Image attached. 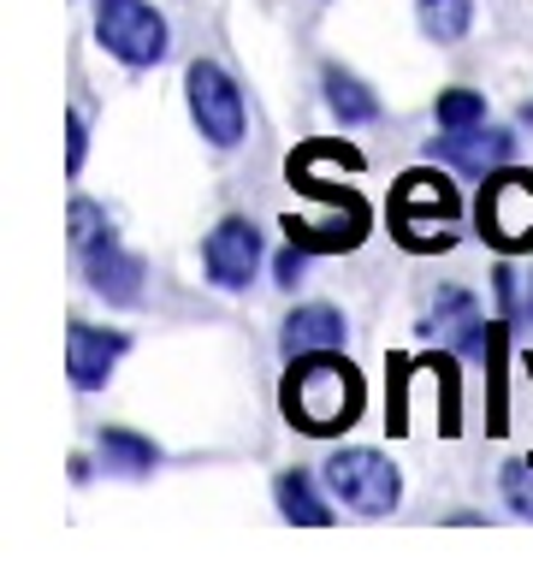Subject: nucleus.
<instances>
[{"label":"nucleus","instance_id":"nucleus-1","mask_svg":"<svg viewBox=\"0 0 533 569\" xmlns=\"http://www.w3.org/2000/svg\"><path fill=\"white\" fill-rule=\"evenodd\" d=\"M284 416L302 433H344V427L362 416V373H355L338 350H314L296 356L291 373H284L279 391Z\"/></svg>","mask_w":533,"mask_h":569},{"label":"nucleus","instance_id":"nucleus-2","mask_svg":"<svg viewBox=\"0 0 533 569\" xmlns=\"http://www.w3.org/2000/svg\"><path fill=\"white\" fill-rule=\"evenodd\" d=\"M326 487L338 492V505L355 510V516H385V510H398V498H403V475L391 457L355 445V451H338L326 462Z\"/></svg>","mask_w":533,"mask_h":569},{"label":"nucleus","instance_id":"nucleus-3","mask_svg":"<svg viewBox=\"0 0 533 569\" xmlns=\"http://www.w3.org/2000/svg\"><path fill=\"white\" fill-rule=\"evenodd\" d=\"M184 96H190V119L202 124V137L213 142V149H238L243 131H249L243 89L231 83L213 60H195L190 78H184Z\"/></svg>","mask_w":533,"mask_h":569},{"label":"nucleus","instance_id":"nucleus-4","mask_svg":"<svg viewBox=\"0 0 533 569\" xmlns=\"http://www.w3.org/2000/svg\"><path fill=\"white\" fill-rule=\"evenodd\" d=\"M95 42L124 66H160L167 60V18L142 0H101L95 12Z\"/></svg>","mask_w":533,"mask_h":569},{"label":"nucleus","instance_id":"nucleus-5","mask_svg":"<svg viewBox=\"0 0 533 569\" xmlns=\"http://www.w3.org/2000/svg\"><path fill=\"white\" fill-rule=\"evenodd\" d=\"M480 226L504 249H533V172H504L480 196Z\"/></svg>","mask_w":533,"mask_h":569},{"label":"nucleus","instance_id":"nucleus-6","mask_svg":"<svg viewBox=\"0 0 533 569\" xmlns=\"http://www.w3.org/2000/svg\"><path fill=\"white\" fill-rule=\"evenodd\" d=\"M202 267H208V279L220 284V291H243V284L255 279V267H261V231L249 220H220L202 243Z\"/></svg>","mask_w":533,"mask_h":569},{"label":"nucleus","instance_id":"nucleus-7","mask_svg":"<svg viewBox=\"0 0 533 569\" xmlns=\"http://www.w3.org/2000/svg\"><path fill=\"white\" fill-rule=\"evenodd\" d=\"M426 220H456V190L444 178H426V172H409L398 184V231L415 249H433L444 243L439 231H426Z\"/></svg>","mask_w":533,"mask_h":569},{"label":"nucleus","instance_id":"nucleus-8","mask_svg":"<svg viewBox=\"0 0 533 569\" xmlns=\"http://www.w3.org/2000/svg\"><path fill=\"white\" fill-rule=\"evenodd\" d=\"M124 350H131V338H124V332H101V327L71 320V332H66V373H71V386H78V391H101Z\"/></svg>","mask_w":533,"mask_h":569},{"label":"nucleus","instance_id":"nucleus-9","mask_svg":"<svg viewBox=\"0 0 533 569\" xmlns=\"http://www.w3.org/2000/svg\"><path fill=\"white\" fill-rule=\"evenodd\" d=\"M426 154H433V160H451V167L474 172V178H492V172L515 154V137L497 131V124H492V131L469 124V131H444V137H433V142H426Z\"/></svg>","mask_w":533,"mask_h":569},{"label":"nucleus","instance_id":"nucleus-10","mask_svg":"<svg viewBox=\"0 0 533 569\" xmlns=\"http://www.w3.org/2000/svg\"><path fill=\"white\" fill-rule=\"evenodd\" d=\"M83 273H89V291L107 297V302H137L142 297V261L131 249H119L113 238L83 249Z\"/></svg>","mask_w":533,"mask_h":569},{"label":"nucleus","instance_id":"nucleus-11","mask_svg":"<svg viewBox=\"0 0 533 569\" xmlns=\"http://www.w3.org/2000/svg\"><path fill=\"white\" fill-rule=\"evenodd\" d=\"M344 315L326 309V302H302V309L279 327V350L284 362H296V356H314V350H338L344 345Z\"/></svg>","mask_w":533,"mask_h":569},{"label":"nucleus","instance_id":"nucleus-12","mask_svg":"<svg viewBox=\"0 0 533 569\" xmlns=\"http://www.w3.org/2000/svg\"><path fill=\"white\" fill-rule=\"evenodd\" d=\"M469 18H474V0H415V24L426 42L451 48L469 36Z\"/></svg>","mask_w":533,"mask_h":569},{"label":"nucleus","instance_id":"nucleus-13","mask_svg":"<svg viewBox=\"0 0 533 569\" xmlns=\"http://www.w3.org/2000/svg\"><path fill=\"white\" fill-rule=\"evenodd\" d=\"M273 498H279V510L291 516V522H309V528H326L332 522V510H326V498L314 492V480L291 469V475H279L273 480Z\"/></svg>","mask_w":533,"mask_h":569},{"label":"nucleus","instance_id":"nucleus-14","mask_svg":"<svg viewBox=\"0 0 533 569\" xmlns=\"http://www.w3.org/2000/svg\"><path fill=\"white\" fill-rule=\"evenodd\" d=\"M326 107L344 124H368V119H380V96L362 83V78H350V71H326Z\"/></svg>","mask_w":533,"mask_h":569},{"label":"nucleus","instance_id":"nucleus-15","mask_svg":"<svg viewBox=\"0 0 533 569\" xmlns=\"http://www.w3.org/2000/svg\"><path fill=\"white\" fill-rule=\"evenodd\" d=\"M101 462L119 469V475H154L160 451H154V439H137V433H124V427H107L101 433Z\"/></svg>","mask_w":533,"mask_h":569},{"label":"nucleus","instance_id":"nucleus-16","mask_svg":"<svg viewBox=\"0 0 533 569\" xmlns=\"http://www.w3.org/2000/svg\"><path fill=\"white\" fill-rule=\"evenodd\" d=\"M433 119L444 124V131H469V124L486 119V96H480V89H444V96L433 101Z\"/></svg>","mask_w":533,"mask_h":569},{"label":"nucleus","instance_id":"nucleus-17","mask_svg":"<svg viewBox=\"0 0 533 569\" xmlns=\"http://www.w3.org/2000/svg\"><path fill=\"white\" fill-rule=\"evenodd\" d=\"M492 291H497V309H504L510 320H533V273L497 267V273H492Z\"/></svg>","mask_w":533,"mask_h":569},{"label":"nucleus","instance_id":"nucleus-18","mask_svg":"<svg viewBox=\"0 0 533 569\" xmlns=\"http://www.w3.org/2000/svg\"><path fill=\"white\" fill-rule=\"evenodd\" d=\"M107 238H113V220H107L95 202H83V196H78V202H71V243H78V249H95V243H107Z\"/></svg>","mask_w":533,"mask_h":569},{"label":"nucleus","instance_id":"nucleus-19","mask_svg":"<svg viewBox=\"0 0 533 569\" xmlns=\"http://www.w3.org/2000/svg\"><path fill=\"white\" fill-rule=\"evenodd\" d=\"M504 505L533 522V462H510L504 469Z\"/></svg>","mask_w":533,"mask_h":569},{"label":"nucleus","instance_id":"nucleus-20","mask_svg":"<svg viewBox=\"0 0 533 569\" xmlns=\"http://www.w3.org/2000/svg\"><path fill=\"white\" fill-rule=\"evenodd\" d=\"M83 149H89V124H83V113H71L66 119V160H71V172L83 167Z\"/></svg>","mask_w":533,"mask_h":569},{"label":"nucleus","instance_id":"nucleus-21","mask_svg":"<svg viewBox=\"0 0 533 569\" xmlns=\"http://www.w3.org/2000/svg\"><path fill=\"white\" fill-rule=\"evenodd\" d=\"M302 256H309V249H302V243H291V249H284V256L273 261L279 284H296V279H302Z\"/></svg>","mask_w":533,"mask_h":569},{"label":"nucleus","instance_id":"nucleus-22","mask_svg":"<svg viewBox=\"0 0 533 569\" xmlns=\"http://www.w3.org/2000/svg\"><path fill=\"white\" fill-rule=\"evenodd\" d=\"M527 119H533V101H527Z\"/></svg>","mask_w":533,"mask_h":569}]
</instances>
